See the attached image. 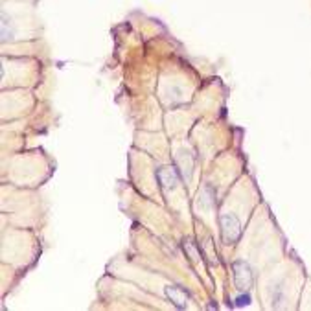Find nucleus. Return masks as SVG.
<instances>
[{
	"label": "nucleus",
	"mask_w": 311,
	"mask_h": 311,
	"mask_svg": "<svg viewBox=\"0 0 311 311\" xmlns=\"http://www.w3.org/2000/svg\"><path fill=\"white\" fill-rule=\"evenodd\" d=\"M221 236L227 245H232L240 240L241 236V223L234 214H223L221 215Z\"/></svg>",
	"instance_id": "nucleus-1"
},
{
	"label": "nucleus",
	"mask_w": 311,
	"mask_h": 311,
	"mask_svg": "<svg viewBox=\"0 0 311 311\" xmlns=\"http://www.w3.org/2000/svg\"><path fill=\"white\" fill-rule=\"evenodd\" d=\"M232 271H234V284L238 287V291L250 289V286H252V271H250L249 263H245L241 260L234 261Z\"/></svg>",
	"instance_id": "nucleus-2"
},
{
	"label": "nucleus",
	"mask_w": 311,
	"mask_h": 311,
	"mask_svg": "<svg viewBox=\"0 0 311 311\" xmlns=\"http://www.w3.org/2000/svg\"><path fill=\"white\" fill-rule=\"evenodd\" d=\"M157 181L164 190H173L179 184V171L175 166H160L157 169Z\"/></svg>",
	"instance_id": "nucleus-3"
},
{
	"label": "nucleus",
	"mask_w": 311,
	"mask_h": 311,
	"mask_svg": "<svg viewBox=\"0 0 311 311\" xmlns=\"http://www.w3.org/2000/svg\"><path fill=\"white\" fill-rule=\"evenodd\" d=\"M166 296L173 302V306L179 307V309H186L188 307V293L181 286H168L166 287Z\"/></svg>",
	"instance_id": "nucleus-4"
},
{
	"label": "nucleus",
	"mask_w": 311,
	"mask_h": 311,
	"mask_svg": "<svg viewBox=\"0 0 311 311\" xmlns=\"http://www.w3.org/2000/svg\"><path fill=\"white\" fill-rule=\"evenodd\" d=\"M177 162L179 166H181V169H183L184 177H192V168H194V158H192V155L188 153V151H181V153L177 155Z\"/></svg>",
	"instance_id": "nucleus-5"
},
{
	"label": "nucleus",
	"mask_w": 311,
	"mask_h": 311,
	"mask_svg": "<svg viewBox=\"0 0 311 311\" xmlns=\"http://www.w3.org/2000/svg\"><path fill=\"white\" fill-rule=\"evenodd\" d=\"M250 304V296L249 295H241L238 296V300H236V306H249Z\"/></svg>",
	"instance_id": "nucleus-6"
},
{
	"label": "nucleus",
	"mask_w": 311,
	"mask_h": 311,
	"mask_svg": "<svg viewBox=\"0 0 311 311\" xmlns=\"http://www.w3.org/2000/svg\"><path fill=\"white\" fill-rule=\"evenodd\" d=\"M184 249L188 250L190 252V256H192V260H197V252L194 250V247H192V241H184Z\"/></svg>",
	"instance_id": "nucleus-7"
}]
</instances>
